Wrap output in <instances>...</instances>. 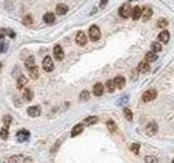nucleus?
<instances>
[{
  "label": "nucleus",
  "mask_w": 174,
  "mask_h": 163,
  "mask_svg": "<svg viewBox=\"0 0 174 163\" xmlns=\"http://www.w3.org/2000/svg\"><path fill=\"white\" fill-rule=\"evenodd\" d=\"M145 59H146L147 62H155V61L158 59V57H157V54H156L155 52L148 51V52L146 53V56H145Z\"/></svg>",
  "instance_id": "nucleus-21"
},
{
  "label": "nucleus",
  "mask_w": 174,
  "mask_h": 163,
  "mask_svg": "<svg viewBox=\"0 0 174 163\" xmlns=\"http://www.w3.org/2000/svg\"><path fill=\"white\" fill-rule=\"evenodd\" d=\"M113 82H114V84H116V87H118V88H123L124 87V85H125V78H124L123 76H121V75H119V76H116V78L113 80Z\"/></svg>",
  "instance_id": "nucleus-10"
},
{
  "label": "nucleus",
  "mask_w": 174,
  "mask_h": 163,
  "mask_svg": "<svg viewBox=\"0 0 174 163\" xmlns=\"http://www.w3.org/2000/svg\"><path fill=\"white\" fill-rule=\"evenodd\" d=\"M157 132H158V125L156 124L155 122L149 123V124L146 126V128H145V133L147 134L148 136H154Z\"/></svg>",
  "instance_id": "nucleus-5"
},
{
  "label": "nucleus",
  "mask_w": 174,
  "mask_h": 163,
  "mask_svg": "<svg viewBox=\"0 0 174 163\" xmlns=\"http://www.w3.org/2000/svg\"><path fill=\"white\" fill-rule=\"evenodd\" d=\"M106 87H107L108 91H110V92H113V91L116 90V84H114L113 80H107V83H106Z\"/></svg>",
  "instance_id": "nucleus-26"
},
{
  "label": "nucleus",
  "mask_w": 174,
  "mask_h": 163,
  "mask_svg": "<svg viewBox=\"0 0 174 163\" xmlns=\"http://www.w3.org/2000/svg\"><path fill=\"white\" fill-rule=\"evenodd\" d=\"M162 50V47H161V44L158 42H152V45H151V51L152 52H160Z\"/></svg>",
  "instance_id": "nucleus-25"
},
{
  "label": "nucleus",
  "mask_w": 174,
  "mask_h": 163,
  "mask_svg": "<svg viewBox=\"0 0 174 163\" xmlns=\"http://www.w3.org/2000/svg\"><path fill=\"white\" fill-rule=\"evenodd\" d=\"M142 15H143V21L146 22V21H148V20L151 18L152 10H151L150 8H145V9H144V12H142Z\"/></svg>",
  "instance_id": "nucleus-16"
},
{
  "label": "nucleus",
  "mask_w": 174,
  "mask_h": 163,
  "mask_svg": "<svg viewBox=\"0 0 174 163\" xmlns=\"http://www.w3.org/2000/svg\"><path fill=\"white\" fill-rule=\"evenodd\" d=\"M172 163H174V159H173V161H172Z\"/></svg>",
  "instance_id": "nucleus-43"
},
{
  "label": "nucleus",
  "mask_w": 174,
  "mask_h": 163,
  "mask_svg": "<svg viewBox=\"0 0 174 163\" xmlns=\"http://www.w3.org/2000/svg\"><path fill=\"white\" fill-rule=\"evenodd\" d=\"M43 68L46 72H52L54 68V61L51 59L49 56L45 57V59L43 60Z\"/></svg>",
  "instance_id": "nucleus-3"
},
{
  "label": "nucleus",
  "mask_w": 174,
  "mask_h": 163,
  "mask_svg": "<svg viewBox=\"0 0 174 163\" xmlns=\"http://www.w3.org/2000/svg\"><path fill=\"white\" fill-rule=\"evenodd\" d=\"M28 138H30V132L26 131V129H21L16 134V139L21 141V143L22 141H26Z\"/></svg>",
  "instance_id": "nucleus-7"
},
{
  "label": "nucleus",
  "mask_w": 174,
  "mask_h": 163,
  "mask_svg": "<svg viewBox=\"0 0 174 163\" xmlns=\"http://www.w3.org/2000/svg\"><path fill=\"white\" fill-rule=\"evenodd\" d=\"M107 127H108V129L111 133H116V129H118V125H116V123L113 120H109L107 122Z\"/></svg>",
  "instance_id": "nucleus-20"
},
{
  "label": "nucleus",
  "mask_w": 174,
  "mask_h": 163,
  "mask_svg": "<svg viewBox=\"0 0 174 163\" xmlns=\"http://www.w3.org/2000/svg\"><path fill=\"white\" fill-rule=\"evenodd\" d=\"M27 114L28 116L31 118H37L40 115V108L38 106H34V107H30L27 109Z\"/></svg>",
  "instance_id": "nucleus-8"
},
{
  "label": "nucleus",
  "mask_w": 174,
  "mask_h": 163,
  "mask_svg": "<svg viewBox=\"0 0 174 163\" xmlns=\"http://www.w3.org/2000/svg\"><path fill=\"white\" fill-rule=\"evenodd\" d=\"M24 65H25V68H33V66L35 65L34 57H28L27 59H25V61H24Z\"/></svg>",
  "instance_id": "nucleus-23"
},
{
  "label": "nucleus",
  "mask_w": 174,
  "mask_h": 163,
  "mask_svg": "<svg viewBox=\"0 0 174 163\" xmlns=\"http://www.w3.org/2000/svg\"><path fill=\"white\" fill-rule=\"evenodd\" d=\"M132 18H133V20H138L140 16H142V9H140V7H135L133 10H132Z\"/></svg>",
  "instance_id": "nucleus-17"
},
{
  "label": "nucleus",
  "mask_w": 174,
  "mask_h": 163,
  "mask_svg": "<svg viewBox=\"0 0 174 163\" xmlns=\"http://www.w3.org/2000/svg\"><path fill=\"white\" fill-rule=\"evenodd\" d=\"M0 71H1V62H0Z\"/></svg>",
  "instance_id": "nucleus-42"
},
{
  "label": "nucleus",
  "mask_w": 174,
  "mask_h": 163,
  "mask_svg": "<svg viewBox=\"0 0 174 163\" xmlns=\"http://www.w3.org/2000/svg\"><path fill=\"white\" fill-rule=\"evenodd\" d=\"M123 113H124V116H125V119L128 120V121H132V119H133V113H132V111L130 110V109H124V111H123Z\"/></svg>",
  "instance_id": "nucleus-31"
},
{
  "label": "nucleus",
  "mask_w": 174,
  "mask_h": 163,
  "mask_svg": "<svg viewBox=\"0 0 174 163\" xmlns=\"http://www.w3.org/2000/svg\"><path fill=\"white\" fill-rule=\"evenodd\" d=\"M27 84V78L24 75H21L16 80V87L18 89H23V87Z\"/></svg>",
  "instance_id": "nucleus-12"
},
{
  "label": "nucleus",
  "mask_w": 174,
  "mask_h": 163,
  "mask_svg": "<svg viewBox=\"0 0 174 163\" xmlns=\"http://www.w3.org/2000/svg\"><path fill=\"white\" fill-rule=\"evenodd\" d=\"M6 30L4 28H0V40H2L4 38V36H6Z\"/></svg>",
  "instance_id": "nucleus-37"
},
{
  "label": "nucleus",
  "mask_w": 174,
  "mask_h": 163,
  "mask_svg": "<svg viewBox=\"0 0 174 163\" xmlns=\"http://www.w3.org/2000/svg\"><path fill=\"white\" fill-rule=\"evenodd\" d=\"M159 40L166 44V42L170 40V33H169L168 30H162V32L159 34Z\"/></svg>",
  "instance_id": "nucleus-11"
},
{
  "label": "nucleus",
  "mask_w": 174,
  "mask_h": 163,
  "mask_svg": "<svg viewBox=\"0 0 174 163\" xmlns=\"http://www.w3.org/2000/svg\"><path fill=\"white\" fill-rule=\"evenodd\" d=\"M23 96H24V98L26 99L27 101H31L32 99H33V92H32V90H31V89H28V88H26V89L24 90Z\"/></svg>",
  "instance_id": "nucleus-27"
},
{
  "label": "nucleus",
  "mask_w": 174,
  "mask_h": 163,
  "mask_svg": "<svg viewBox=\"0 0 174 163\" xmlns=\"http://www.w3.org/2000/svg\"><path fill=\"white\" fill-rule=\"evenodd\" d=\"M0 137L4 139V140H6V139H8L9 137V131L6 127H2V128L0 129Z\"/></svg>",
  "instance_id": "nucleus-30"
},
{
  "label": "nucleus",
  "mask_w": 174,
  "mask_h": 163,
  "mask_svg": "<svg viewBox=\"0 0 174 163\" xmlns=\"http://www.w3.org/2000/svg\"><path fill=\"white\" fill-rule=\"evenodd\" d=\"M145 163H158V159L155 156L145 157Z\"/></svg>",
  "instance_id": "nucleus-33"
},
{
  "label": "nucleus",
  "mask_w": 174,
  "mask_h": 163,
  "mask_svg": "<svg viewBox=\"0 0 174 163\" xmlns=\"http://www.w3.org/2000/svg\"><path fill=\"white\" fill-rule=\"evenodd\" d=\"M23 23L26 25V26H30V25H32L33 24V18H32V15H26V16H24L23 19Z\"/></svg>",
  "instance_id": "nucleus-32"
},
{
  "label": "nucleus",
  "mask_w": 174,
  "mask_h": 163,
  "mask_svg": "<svg viewBox=\"0 0 174 163\" xmlns=\"http://www.w3.org/2000/svg\"><path fill=\"white\" fill-rule=\"evenodd\" d=\"M119 13H120L121 16H123V18H128V16H131L132 14V7L131 4H124L121 6V8L119 9Z\"/></svg>",
  "instance_id": "nucleus-4"
},
{
  "label": "nucleus",
  "mask_w": 174,
  "mask_h": 163,
  "mask_svg": "<svg viewBox=\"0 0 174 163\" xmlns=\"http://www.w3.org/2000/svg\"><path fill=\"white\" fill-rule=\"evenodd\" d=\"M94 90V94L96 96H101L104 94V85L101 83H97L93 88Z\"/></svg>",
  "instance_id": "nucleus-15"
},
{
  "label": "nucleus",
  "mask_w": 174,
  "mask_h": 163,
  "mask_svg": "<svg viewBox=\"0 0 174 163\" xmlns=\"http://www.w3.org/2000/svg\"><path fill=\"white\" fill-rule=\"evenodd\" d=\"M54 56L58 61H62L64 58V52L62 50V47L60 45H56L54 47Z\"/></svg>",
  "instance_id": "nucleus-6"
},
{
  "label": "nucleus",
  "mask_w": 174,
  "mask_h": 163,
  "mask_svg": "<svg viewBox=\"0 0 174 163\" xmlns=\"http://www.w3.org/2000/svg\"><path fill=\"white\" fill-rule=\"evenodd\" d=\"M139 149H140V146L138 144H133L131 146V151L134 153V155H138Z\"/></svg>",
  "instance_id": "nucleus-34"
},
{
  "label": "nucleus",
  "mask_w": 174,
  "mask_h": 163,
  "mask_svg": "<svg viewBox=\"0 0 174 163\" xmlns=\"http://www.w3.org/2000/svg\"><path fill=\"white\" fill-rule=\"evenodd\" d=\"M86 42H87V36L83 32H78V34L76 35V44L78 46H85Z\"/></svg>",
  "instance_id": "nucleus-9"
},
{
  "label": "nucleus",
  "mask_w": 174,
  "mask_h": 163,
  "mask_svg": "<svg viewBox=\"0 0 174 163\" xmlns=\"http://www.w3.org/2000/svg\"><path fill=\"white\" fill-rule=\"evenodd\" d=\"M4 51H6V48H4V42H0V53L4 52Z\"/></svg>",
  "instance_id": "nucleus-38"
},
{
  "label": "nucleus",
  "mask_w": 174,
  "mask_h": 163,
  "mask_svg": "<svg viewBox=\"0 0 174 163\" xmlns=\"http://www.w3.org/2000/svg\"><path fill=\"white\" fill-rule=\"evenodd\" d=\"M28 74H30V76H31L32 78H34V80L38 78V76H39V68H37L36 65H34L33 68H28Z\"/></svg>",
  "instance_id": "nucleus-14"
},
{
  "label": "nucleus",
  "mask_w": 174,
  "mask_h": 163,
  "mask_svg": "<svg viewBox=\"0 0 174 163\" xmlns=\"http://www.w3.org/2000/svg\"><path fill=\"white\" fill-rule=\"evenodd\" d=\"M9 163H21V156H13L10 158Z\"/></svg>",
  "instance_id": "nucleus-36"
},
{
  "label": "nucleus",
  "mask_w": 174,
  "mask_h": 163,
  "mask_svg": "<svg viewBox=\"0 0 174 163\" xmlns=\"http://www.w3.org/2000/svg\"><path fill=\"white\" fill-rule=\"evenodd\" d=\"M89 98H90V94L87 90H83L80 94V99H81L82 101H87Z\"/></svg>",
  "instance_id": "nucleus-28"
},
{
  "label": "nucleus",
  "mask_w": 174,
  "mask_h": 163,
  "mask_svg": "<svg viewBox=\"0 0 174 163\" xmlns=\"http://www.w3.org/2000/svg\"><path fill=\"white\" fill-rule=\"evenodd\" d=\"M107 1H108V0H102V1H101V2H100L101 7H102V6H104V4H107Z\"/></svg>",
  "instance_id": "nucleus-41"
},
{
  "label": "nucleus",
  "mask_w": 174,
  "mask_h": 163,
  "mask_svg": "<svg viewBox=\"0 0 174 163\" xmlns=\"http://www.w3.org/2000/svg\"><path fill=\"white\" fill-rule=\"evenodd\" d=\"M68 10H69V8H68L66 4H58V6H57V13L60 15L66 14V12H68Z\"/></svg>",
  "instance_id": "nucleus-19"
},
{
  "label": "nucleus",
  "mask_w": 174,
  "mask_h": 163,
  "mask_svg": "<svg viewBox=\"0 0 174 163\" xmlns=\"http://www.w3.org/2000/svg\"><path fill=\"white\" fill-rule=\"evenodd\" d=\"M83 129H84L83 124H77V125H75L73 127V129H72V132H71V136L72 137L77 136V135H80V134L83 132Z\"/></svg>",
  "instance_id": "nucleus-13"
},
{
  "label": "nucleus",
  "mask_w": 174,
  "mask_h": 163,
  "mask_svg": "<svg viewBox=\"0 0 174 163\" xmlns=\"http://www.w3.org/2000/svg\"><path fill=\"white\" fill-rule=\"evenodd\" d=\"M169 24V22H168V20H166V19H160L157 22V26L158 27H166V25Z\"/></svg>",
  "instance_id": "nucleus-35"
},
{
  "label": "nucleus",
  "mask_w": 174,
  "mask_h": 163,
  "mask_svg": "<svg viewBox=\"0 0 174 163\" xmlns=\"http://www.w3.org/2000/svg\"><path fill=\"white\" fill-rule=\"evenodd\" d=\"M97 122H98V118H97V116H88V118H86L85 120H84V124L87 126H90V125L96 124Z\"/></svg>",
  "instance_id": "nucleus-22"
},
{
  "label": "nucleus",
  "mask_w": 174,
  "mask_h": 163,
  "mask_svg": "<svg viewBox=\"0 0 174 163\" xmlns=\"http://www.w3.org/2000/svg\"><path fill=\"white\" fill-rule=\"evenodd\" d=\"M23 163H32V158H25L23 160Z\"/></svg>",
  "instance_id": "nucleus-40"
},
{
  "label": "nucleus",
  "mask_w": 174,
  "mask_h": 163,
  "mask_svg": "<svg viewBox=\"0 0 174 163\" xmlns=\"http://www.w3.org/2000/svg\"><path fill=\"white\" fill-rule=\"evenodd\" d=\"M137 70H138L139 73H147L149 71V64H148V62H142V63H139Z\"/></svg>",
  "instance_id": "nucleus-18"
},
{
  "label": "nucleus",
  "mask_w": 174,
  "mask_h": 163,
  "mask_svg": "<svg viewBox=\"0 0 174 163\" xmlns=\"http://www.w3.org/2000/svg\"><path fill=\"white\" fill-rule=\"evenodd\" d=\"M2 122H4V127L8 129L12 122V118L10 115H6V116H4V119H2Z\"/></svg>",
  "instance_id": "nucleus-29"
},
{
  "label": "nucleus",
  "mask_w": 174,
  "mask_h": 163,
  "mask_svg": "<svg viewBox=\"0 0 174 163\" xmlns=\"http://www.w3.org/2000/svg\"><path fill=\"white\" fill-rule=\"evenodd\" d=\"M9 36H10V37L11 38H13V37H15V33H14V32H13V30H9Z\"/></svg>",
  "instance_id": "nucleus-39"
},
{
  "label": "nucleus",
  "mask_w": 174,
  "mask_h": 163,
  "mask_svg": "<svg viewBox=\"0 0 174 163\" xmlns=\"http://www.w3.org/2000/svg\"><path fill=\"white\" fill-rule=\"evenodd\" d=\"M143 101L144 102H149V101H152L157 98V90L155 89H148L147 91H145L143 94Z\"/></svg>",
  "instance_id": "nucleus-2"
},
{
  "label": "nucleus",
  "mask_w": 174,
  "mask_h": 163,
  "mask_svg": "<svg viewBox=\"0 0 174 163\" xmlns=\"http://www.w3.org/2000/svg\"><path fill=\"white\" fill-rule=\"evenodd\" d=\"M100 30L97 25H93V26L89 27V37L93 42H97L100 39Z\"/></svg>",
  "instance_id": "nucleus-1"
},
{
  "label": "nucleus",
  "mask_w": 174,
  "mask_h": 163,
  "mask_svg": "<svg viewBox=\"0 0 174 163\" xmlns=\"http://www.w3.org/2000/svg\"><path fill=\"white\" fill-rule=\"evenodd\" d=\"M54 20H56V16H54V13H46V14L44 15V21L46 23H52L54 22Z\"/></svg>",
  "instance_id": "nucleus-24"
}]
</instances>
